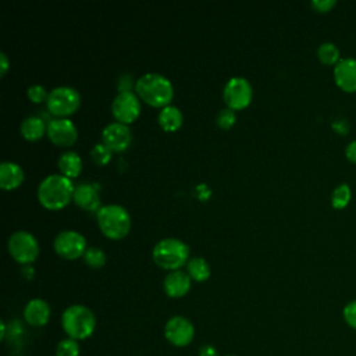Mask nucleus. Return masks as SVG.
I'll list each match as a JSON object with an SVG mask.
<instances>
[{
    "label": "nucleus",
    "instance_id": "39448f33",
    "mask_svg": "<svg viewBox=\"0 0 356 356\" xmlns=\"http://www.w3.org/2000/svg\"><path fill=\"white\" fill-rule=\"evenodd\" d=\"M61 325L68 338L82 341L93 334L96 317L89 307L83 305H71L61 314Z\"/></svg>",
    "mask_w": 356,
    "mask_h": 356
},
{
    "label": "nucleus",
    "instance_id": "bb28decb",
    "mask_svg": "<svg viewBox=\"0 0 356 356\" xmlns=\"http://www.w3.org/2000/svg\"><path fill=\"white\" fill-rule=\"evenodd\" d=\"M79 343L72 338H64L57 343L56 356H78Z\"/></svg>",
    "mask_w": 356,
    "mask_h": 356
},
{
    "label": "nucleus",
    "instance_id": "20e7f679",
    "mask_svg": "<svg viewBox=\"0 0 356 356\" xmlns=\"http://www.w3.org/2000/svg\"><path fill=\"white\" fill-rule=\"evenodd\" d=\"M152 259L160 268L175 271L189 261V246L178 238H163L153 246Z\"/></svg>",
    "mask_w": 356,
    "mask_h": 356
},
{
    "label": "nucleus",
    "instance_id": "f704fd0d",
    "mask_svg": "<svg viewBox=\"0 0 356 356\" xmlns=\"http://www.w3.org/2000/svg\"><path fill=\"white\" fill-rule=\"evenodd\" d=\"M8 68H10L8 57L4 51H0V76H4L6 72L8 71Z\"/></svg>",
    "mask_w": 356,
    "mask_h": 356
},
{
    "label": "nucleus",
    "instance_id": "a878e982",
    "mask_svg": "<svg viewBox=\"0 0 356 356\" xmlns=\"http://www.w3.org/2000/svg\"><path fill=\"white\" fill-rule=\"evenodd\" d=\"M111 153L113 152L103 142H99V143H95L93 147L90 149V159L97 165H106L111 160Z\"/></svg>",
    "mask_w": 356,
    "mask_h": 356
},
{
    "label": "nucleus",
    "instance_id": "ddd939ff",
    "mask_svg": "<svg viewBox=\"0 0 356 356\" xmlns=\"http://www.w3.org/2000/svg\"><path fill=\"white\" fill-rule=\"evenodd\" d=\"M102 142L111 152H125L132 143V132L125 124L110 122L102 129Z\"/></svg>",
    "mask_w": 356,
    "mask_h": 356
},
{
    "label": "nucleus",
    "instance_id": "5701e85b",
    "mask_svg": "<svg viewBox=\"0 0 356 356\" xmlns=\"http://www.w3.org/2000/svg\"><path fill=\"white\" fill-rule=\"evenodd\" d=\"M186 273L189 274V277L197 282H203L210 277V264L207 263L206 259L203 257H192L189 259V261L186 263Z\"/></svg>",
    "mask_w": 356,
    "mask_h": 356
},
{
    "label": "nucleus",
    "instance_id": "6ab92c4d",
    "mask_svg": "<svg viewBox=\"0 0 356 356\" xmlns=\"http://www.w3.org/2000/svg\"><path fill=\"white\" fill-rule=\"evenodd\" d=\"M57 167L61 175L72 179L76 178L82 171V159L76 152L67 150L57 159Z\"/></svg>",
    "mask_w": 356,
    "mask_h": 356
},
{
    "label": "nucleus",
    "instance_id": "b1692460",
    "mask_svg": "<svg viewBox=\"0 0 356 356\" xmlns=\"http://www.w3.org/2000/svg\"><path fill=\"white\" fill-rule=\"evenodd\" d=\"M350 199H352V191H350V186L345 182L337 185L331 192V197H330L331 206L335 210L345 209L350 203Z\"/></svg>",
    "mask_w": 356,
    "mask_h": 356
},
{
    "label": "nucleus",
    "instance_id": "4468645a",
    "mask_svg": "<svg viewBox=\"0 0 356 356\" xmlns=\"http://www.w3.org/2000/svg\"><path fill=\"white\" fill-rule=\"evenodd\" d=\"M335 85L345 93H356V57H342L332 70Z\"/></svg>",
    "mask_w": 356,
    "mask_h": 356
},
{
    "label": "nucleus",
    "instance_id": "c756f323",
    "mask_svg": "<svg viewBox=\"0 0 356 356\" xmlns=\"http://www.w3.org/2000/svg\"><path fill=\"white\" fill-rule=\"evenodd\" d=\"M342 317H343L345 323H346L350 328H353V330L356 331V299L348 302V303L343 306Z\"/></svg>",
    "mask_w": 356,
    "mask_h": 356
},
{
    "label": "nucleus",
    "instance_id": "f3484780",
    "mask_svg": "<svg viewBox=\"0 0 356 356\" xmlns=\"http://www.w3.org/2000/svg\"><path fill=\"white\" fill-rule=\"evenodd\" d=\"M50 318V306L44 299H31L24 307V320L32 327H43Z\"/></svg>",
    "mask_w": 356,
    "mask_h": 356
},
{
    "label": "nucleus",
    "instance_id": "a211bd4d",
    "mask_svg": "<svg viewBox=\"0 0 356 356\" xmlns=\"http://www.w3.org/2000/svg\"><path fill=\"white\" fill-rule=\"evenodd\" d=\"M24 170L14 161H3L0 164V188L3 191L17 189L24 182Z\"/></svg>",
    "mask_w": 356,
    "mask_h": 356
},
{
    "label": "nucleus",
    "instance_id": "393cba45",
    "mask_svg": "<svg viewBox=\"0 0 356 356\" xmlns=\"http://www.w3.org/2000/svg\"><path fill=\"white\" fill-rule=\"evenodd\" d=\"M82 257L85 264L90 268H102L106 264V253L96 246H89Z\"/></svg>",
    "mask_w": 356,
    "mask_h": 356
},
{
    "label": "nucleus",
    "instance_id": "c9c22d12",
    "mask_svg": "<svg viewBox=\"0 0 356 356\" xmlns=\"http://www.w3.org/2000/svg\"><path fill=\"white\" fill-rule=\"evenodd\" d=\"M199 356H218V352L213 345H203L199 349Z\"/></svg>",
    "mask_w": 356,
    "mask_h": 356
},
{
    "label": "nucleus",
    "instance_id": "f257e3e1",
    "mask_svg": "<svg viewBox=\"0 0 356 356\" xmlns=\"http://www.w3.org/2000/svg\"><path fill=\"white\" fill-rule=\"evenodd\" d=\"M75 185L61 174H50L38 185L36 196L39 203L47 210L64 209L74 196Z\"/></svg>",
    "mask_w": 356,
    "mask_h": 356
},
{
    "label": "nucleus",
    "instance_id": "7c9ffc66",
    "mask_svg": "<svg viewBox=\"0 0 356 356\" xmlns=\"http://www.w3.org/2000/svg\"><path fill=\"white\" fill-rule=\"evenodd\" d=\"M335 6H337L335 0H313V1H310V7L316 13H320V14L330 13Z\"/></svg>",
    "mask_w": 356,
    "mask_h": 356
},
{
    "label": "nucleus",
    "instance_id": "1a4fd4ad",
    "mask_svg": "<svg viewBox=\"0 0 356 356\" xmlns=\"http://www.w3.org/2000/svg\"><path fill=\"white\" fill-rule=\"evenodd\" d=\"M54 252L65 260H75L78 257H82L83 253L86 252V239L85 236L72 229H65L61 231L56 235L54 242H53Z\"/></svg>",
    "mask_w": 356,
    "mask_h": 356
},
{
    "label": "nucleus",
    "instance_id": "f03ea898",
    "mask_svg": "<svg viewBox=\"0 0 356 356\" xmlns=\"http://www.w3.org/2000/svg\"><path fill=\"white\" fill-rule=\"evenodd\" d=\"M135 93L152 107H165L174 97V86L168 78L157 72H147L135 81Z\"/></svg>",
    "mask_w": 356,
    "mask_h": 356
},
{
    "label": "nucleus",
    "instance_id": "e433bc0d",
    "mask_svg": "<svg viewBox=\"0 0 356 356\" xmlns=\"http://www.w3.org/2000/svg\"><path fill=\"white\" fill-rule=\"evenodd\" d=\"M227 356H235V355H227Z\"/></svg>",
    "mask_w": 356,
    "mask_h": 356
},
{
    "label": "nucleus",
    "instance_id": "6e6552de",
    "mask_svg": "<svg viewBox=\"0 0 356 356\" xmlns=\"http://www.w3.org/2000/svg\"><path fill=\"white\" fill-rule=\"evenodd\" d=\"M253 97L250 82L243 76L229 78L222 89V100L228 108L238 111L246 108Z\"/></svg>",
    "mask_w": 356,
    "mask_h": 356
},
{
    "label": "nucleus",
    "instance_id": "dca6fc26",
    "mask_svg": "<svg viewBox=\"0 0 356 356\" xmlns=\"http://www.w3.org/2000/svg\"><path fill=\"white\" fill-rule=\"evenodd\" d=\"M192 278L189 277L188 273L175 270L170 271L163 281V289L170 298H182L185 296L189 289H191V281Z\"/></svg>",
    "mask_w": 356,
    "mask_h": 356
},
{
    "label": "nucleus",
    "instance_id": "72a5a7b5",
    "mask_svg": "<svg viewBox=\"0 0 356 356\" xmlns=\"http://www.w3.org/2000/svg\"><path fill=\"white\" fill-rule=\"evenodd\" d=\"M345 157L352 164H356V139L350 140L345 147Z\"/></svg>",
    "mask_w": 356,
    "mask_h": 356
},
{
    "label": "nucleus",
    "instance_id": "423d86ee",
    "mask_svg": "<svg viewBox=\"0 0 356 356\" xmlns=\"http://www.w3.org/2000/svg\"><path fill=\"white\" fill-rule=\"evenodd\" d=\"M81 104V95L72 86L53 88L46 100L47 111L57 118H68L74 114Z\"/></svg>",
    "mask_w": 356,
    "mask_h": 356
},
{
    "label": "nucleus",
    "instance_id": "2f4dec72",
    "mask_svg": "<svg viewBox=\"0 0 356 356\" xmlns=\"http://www.w3.org/2000/svg\"><path fill=\"white\" fill-rule=\"evenodd\" d=\"M118 92H132L131 89H135V82L132 79L131 74H121L117 82Z\"/></svg>",
    "mask_w": 356,
    "mask_h": 356
},
{
    "label": "nucleus",
    "instance_id": "412c9836",
    "mask_svg": "<svg viewBox=\"0 0 356 356\" xmlns=\"http://www.w3.org/2000/svg\"><path fill=\"white\" fill-rule=\"evenodd\" d=\"M47 127H44V122L38 115H29L25 120H22L19 125V134L26 140H38L44 135V131Z\"/></svg>",
    "mask_w": 356,
    "mask_h": 356
},
{
    "label": "nucleus",
    "instance_id": "473e14b6",
    "mask_svg": "<svg viewBox=\"0 0 356 356\" xmlns=\"http://www.w3.org/2000/svg\"><path fill=\"white\" fill-rule=\"evenodd\" d=\"M331 127H332V129H334L337 134H339V135H346V134L349 132V129H350L348 120L343 118V117H338L337 120H334L332 124H331Z\"/></svg>",
    "mask_w": 356,
    "mask_h": 356
},
{
    "label": "nucleus",
    "instance_id": "9b49d317",
    "mask_svg": "<svg viewBox=\"0 0 356 356\" xmlns=\"http://www.w3.org/2000/svg\"><path fill=\"white\" fill-rule=\"evenodd\" d=\"M50 142L60 147L72 146L78 139V129L70 118H53L46 129Z\"/></svg>",
    "mask_w": 356,
    "mask_h": 356
},
{
    "label": "nucleus",
    "instance_id": "f8f14e48",
    "mask_svg": "<svg viewBox=\"0 0 356 356\" xmlns=\"http://www.w3.org/2000/svg\"><path fill=\"white\" fill-rule=\"evenodd\" d=\"M164 337L175 346H186L195 337V327L186 317L174 316L164 325Z\"/></svg>",
    "mask_w": 356,
    "mask_h": 356
},
{
    "label": "nucleus",
    "instance_id": "aec40b11",
    "mask_svg": "<svg viewBox=\"0 0 356 356\" xmlns=\"http://www.w3.org/2000/svg\"><path fill=\"white\" fill-rule=\"evenodd\" d=\"M157 122L163 131L175 132L181 128L184 122V115L178 107L168 104L159 111Z\"/></svg>",
    "mask_w": 356,
    "mask_h": 356
},
{
    "label": "nucleus",
    "instance_id": "4be33fe9",
    "mask_svg": "<svg viewBox=\"0 0 356 356\" xmlns=\"http://www.w3.org/2000/svg\"><path fill=\"white\" fill-rule=\"evenodd\" d=\"M317 58L323 65L328 67H335L337 63L342 58L341 57V50L334 42H323L317 47Z\"/></svg>",
    "mask_w": 356,
    "mask_h": 356
},
{
    "label": "nucleus",
    "instance_id": "9d476101",
    "mask_svg": "<svg viewBox=\"0 0 356 356\" xmlns=\"http://www.w3.org/2000/svg\"><path fill=\"white\" fill-rule=\"evenodd\" d=\"M140 99L134 92H118L111 102V114L117 122L129 125L140 114Z\"/></svg>",
    "mask_w": 356,
    "mask_h": 356
},
{
    "label": "nucleus",
    "instance_id": "cd10ccee",
    "mask_svg": "<svg viewBox=\"0 0 356 356\" xmlns=\"http://www.w3.org/2000/svg\"><path fill=\"white\" fill-rule=\"evenodd\" d=\"M235 122H236V114L234 110H231L228 107L221 108L216 115V124L221 129H229L235 125Z\"/></svg>",
    "mask_w": 356,
    "mask_h": 356
},
{
    "label": "nucleus",
    "instance_id": "2eb2a0df",
    "mask_svg": "<svg viewBox=\"0 0 356 356\" xmlns=\"http://www.w3.org/2000/svg\"><path fill=\"white\" fill-rule=\"evenodd\" d=\"M72 202L86 211H97L102 207L97 188L89 182H81L75 185Z\"/></svg>",
    "mask_w": 356,
    "mask_h": 356
},
{
    "label": "nucleus",
    "instance_id": "0eeeda50",
    "mask_svg": "<svg viewBox=\"0 0 356 356\" xmlns=\"http://www.w3.org/2000/svg\"><path fill=\"white\" fill-rule=\"evenodd\" d=\"M7 249L10 256L21 264H29L39 256V243L36 238L25 229L15 231L8 236Z\"/></svg>",
    "mask_w": 356,
    "mask_h": 356
},
{
    "label": "nucleus",
    "instance_id": "7ed1b4c3",
    "mask_svg": "<svg viewBox=\"0 0 356 356\" xmlns=\"http://www.w3.org/2000/svg\"><path fill=\"white\" fill-rule=\"evenodd\" d=\"M99 229L108 239H122L131 229V216L121 204H104L96 211Z\"/></svg>",
    "mask_w": 356,
    "mask_h": 356
},
{
    "label": "nucleus",
    "instance_id": "c85d7f7f",
    "mask_svg": "<svg viewBox=\"0 0 356 356\" xmlns=\"http://www.w3.org/2000/svg\"><path fill=\"white\" fill-rule=\"evenodd\" d=\"M47 90L43 85H39V83H35V85H31L26 90V96L28 99L32 102V103H43L47 100Z\"/></svg>",
    "mask_w": 356,
    "mask_h": 356
}]
</instances>
